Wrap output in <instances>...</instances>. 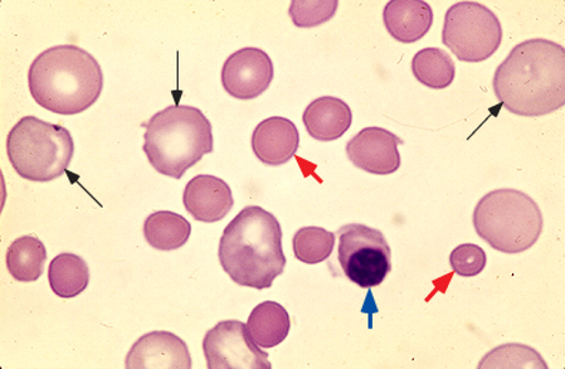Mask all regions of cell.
Listing matches in <instances>:
<instances>
[{
    "label": "cell",
    "instance_id": "obj_1",
    "mask_svg": "<svg viewBox=\"0 0 565 369\" xmlns=\"http://www.w3.org/2000/svg\"><path fill=\"white\" fill-rule=\"evenodd\" d=\"M497 99L507 110L524 118H539L565 104V50L547 39L519 43L497 67Z\"/></svg>",
    "mask_w": 565,
    "mask_h": 369
},
{
    "label": "cell",
    "instance_id": "obj_2",
    "mask_svg": "<svg viewBox=\"0 0 565 369\" xmlns=\"http://www.w3.org/2000/svg\"><path fill=\"white\" fill-rule=\"evenodd\" d=\"M218 261L237 285L271 288L287 262L280 222L265 208H245L224 230Z\"/></svg>",
    "mask_w": 565,
    "mask_h": 369
},
{
    "label": "cell",
    "instance_id": "obj_3",
    "mask_svg": "<svg viewBox=\"0 0 565 369\" xmlns=\"http://www.w3.org/2000/svg\"><path fill=\"white\" fill-rule=\"evenodd\" d=\"M29 89L42 108L72 116L94 106L104 91V72L89 52L75 45L49 48L32 62Z\"/></svg>",
    "mask_w": 565,
    "mask_h": 369
},
{
    "label": "cell",
    "instance_id": "obj_4",
    "mask_svg": "<svg viewBox=\"0 0 565 369\" xmlns=\"http://www.w3.org/2000/svg\"><path fill=\"white\" fill-rule=\"evenodd\" d=\"M143 150L156 171L183 178L204 155L213 152L211 120L193 106H169L146 125Z\"/></svg>",
    "mask_w": 565,
    "mask_h": 369
},
{
    "label": "cell",
    "instance_id": "obj_5",
    "mask_svg": "<svg viewBox=\"0 0 565 369\" xmlns=\"http://www.w3.org/2000/svg\"><path fill=\"white\" fill-rule=\"evenodd\" d=\"M477 235L503 254H521L539 241L544 228L537 202L518 189H497L477 203L472 213Z\"/></svg>",
    "mask_w": 565,
    "mask_h": 369
},
{
    "label": "cell",
    "instance_id": "obj_6",
    "mask_svg": "<svg viewBox=\"0 0 565 369\" xmlns=\"http://www.w3.org/2000/svg\"><path fill=\"white\" fill-rule=\"evenodd\" d=\"M14 171L32 182H51L67 171L75 154L70 130L36 116H24L8 135Z\"/></svg>",
    "mask_w": 565,
    "mask_h": 369
},
{
    "label": "cell",
    "instance_id": "obj_7",
    "mask_svg": "<svg viewBox=\"0 0 565 369\" xmlns=\"http://www.w3.org/2000/svg\"><path fill=\"white\" fill-rule=\"evenodd\" d=\"M443 43L461 62H483L503 41V28L489 8L477 2L452 4L446 13Z\"/></svg>",
    "mask_w": 565,
    "mask_h": 369
},
{
    "label": "cell",
    "instance_id": "obj_8",
    "mask_svg": "<svg viewBox=\"0 0 565 369\" xmlns=\"http://www.w3.org/2000/svg\"><path fill=\"white\" fill-rule=\"evenodd\" d=\"M339 262L360 288H376L392 271V250L382 231L349 223L339 231Z\"/></svg>",
    "mask_w": 565,
    "mask_h": 369
},
{
    "label": "cell",
    "instance_id": "obj_9",
    "mask_svg": "<svg viewBox=\"0 0 565 369\" xmlns=\"http://www.w3.org/2000/svg\"><path fill=\"white\" fill-rule=\"evenodd\" d=\"M209 369H270L269 356L252 341L247 325L241 320H222L209 329L203 339Z\"/></svg>",
    "mask_w": 565,
    "mask_h": 369
},
{
    "label": "cell",
    "instance_id": "obj_10",
    "mask_svg": "<svg viewBox=\"0 0 565 369\" xmlns=\"http://www.w3.org/2000/svg\"><path fill=\"white\" fill-rule=\"evenodd\" d=\"M275 67L270 56L259 48H243L224 62L222 84L233 98H259L271 85Z\"/></svg>",
    "mask_w": 565,
    "mask_h": 369
},
{
    "label": "cell",
    "instance_id": "obj_11",
    "mask_svg": "<svg viewBox=\"0 0 565 369\" xmlns=\"http://www.w3.org/2000/svg\"><path fill=\"white\" fill-rule=\"evenodd\" d=\"M403 140L397 135L377 126L360 130L345 145V154L355 168L373 175H390L402 165L398 147Z\"/></svg>",
    "mask_w": 565,
    "mask_h": 369
},
{
    "label": "cell",
    "instance_id": "obj_12",
    "mask_svg": "<svg viewBox=\"0 0 565 369\" xmlns=\"http://www.w3.org/2000/svg\"><path fill=\"white\" fill-rule=\"evenodd\" d=\"M126 368H184L193 367L186 342L168 331L143 335L130 348Z\"/></svg>",
    "mask_w": 565,
    "mask_h": 369
},
{
    "label": "cell",
    "instance_id": "obj_13",
    "mask_svg": "<svg viewBox=\"0 0 565 369\" xmlns=\"http://www.w3.org/2000/svg\"><path fill=\"white\" fill-rule=\"evenodd\" d=\"M183 205L193 220L213 223L227 217L235 205V199L231 187L223 179L213 175H199L186 184Z\"/></svg>",
    "mask_w": 565,
    "mask_h": 369
},
{
    "label": "cell",
    "instance_id": "obj_14",
    "mask_svg": "<svg viewBox=\"0 0 565 369\" xmlns=\"http://www.w3.org/2000/svg\"><path fill=\"white\" fill-rule=\"evenodd\" d=\"M300 135L297 126L282 116H271L256 126L252 149L257 159L269 167L289 162L299 150Z\"/></svg>",
    "mask_w": 565,
    "mask_h": 369
},
{
    "label": "cell",
    "instance_id": "obj_15",
    "mask_svg": "<svg viewBox=\"0 0 565 369\" xmlns=\"http://www.w3.org/2000/svg\"><path fill=\"white\" fill-rule=\"evenodd\" d=\"M433 18L430 4L422 0H392L383 13L390 36L402 43H414L426 36Z\"/></svg>",
    "mask_w": 565,
    "mask_h": 369
},
{
    "label": "cell",
    "instance_id": "obj_16",
    "mask_svg": "<svg viewBox=\"0 0 565 369\" xmlns=\"http://www.w3.org/2000/svg\"><path fill=\"white\" fill-rule=\"evenodd\" d=\"M353 112L344 101L323 96L307 106L303 124L307 134L320 143L342 138L352 128Z\"/></svg>",
    "mask_w": 565,
    "mask_h": 369
},
{
    "label": "cell",
    "instance_id": "obj_17",
    "mask_svg": "<svg viewBox=\"0 0 565 369\" xmlns=\"http://www.w3.org/2000/svg\"><path fill=\"white\" fill-rule=\"evenodd\" d=\"M290 317L282 305L266 301L252 310L247 331L252 341L262 349L275 348L290 333Z\"/></svg>",
    "mask_w": 565,
    "mask_h": 369
},
{
    "label": "cell",
    "instance_id": "obj_18",
    "mask_svg": "<svg viewBox=\"0 0 565 369\" xmlns=\"http://www.w3.org/2000/svg\"><path fill=\"white\" fill-rule=\"evenodd\" d=\"M143 234L146 242L154 250L177 251L186 245L192 225L177 212L158 211L146 218Z\"/></svg>",
    "mask_w": 565,
    "mask_h": 369
},
{
    "label": "cell",
    "instance_id": "obj_19",
    "mask_svg": "<svg viewBox=\"0 0 565 369\" xmlns=\"http://www.w3.org/2000/svg\"><path fill=\"white\" fill-rule=\"evenodd\" d=\"M46 260L47 251L41 240L32 235L18 238L7 254L9 274L21 283H35L43 275Z\"/></svg>",
    "mask_w": 565,
    "mask_h": 369
},
{
    "label": "cell",
    "instance_id": "obj_20",
    "mask_svg": "<svg viewBox=\"0 0 565 369\" xmlns=\"http://www.w3.org/2000/svg\"><path fill=\"white\" fill-rule=\"evenodd\" d=\"M90 272L85 260L75 254L55 256L49 265V284L60 298L71 299L89 286Z\"/></svg>",
    "mask_w": 565,
    "mask_h": 369
},
{
    "label": "cell",
    "instance_id": "obj_21",
    "mask_svg": "<svg viewBox=\"0 0 565 369\" xmlns=\"http://www.w3.org/2000/svg\"><path fill=\"white\" fill-rule=\"evenodd\" d=\"M412 71L416 80L431 89H445L455 82L456 65L450 55L438 48H426L413 57Z\"/></svg>",
    "mask_w": 565,
    "mask_h": 369
},
{
    "label": "cell",
    "instance_id": "obj_22",
    "mask_svg": "<svg viewBox=\"0 0 565 369\" xmlns=\"http://www.w3.org/2000/svg\"><path fill=\"white\" fill-rule=\"evenodd\" d=\"M335 244L333 232L324 228H300L294 236L295 256L307 265H318L329 260Z\"/></svg>",
    "mask_w": 565,
    "mask_h": 369
},
{
    "label": "cell",
    "instance_id": "obj_23",
    "mask_svg": "<svg viewBox=\"0 0 565 369\" xmlns=\"http://www.w3.org/2000/svg\"><path fill=\"white\" fill-rule=\"evenodd\" d=\"M547 368L537 351L527 345L507 344L487 354L479 368Z\"/></svg>",
    "mask_w": 565,
    "mask_h": 369
},
{
    "label": "cell",
    "instance_id": "obj_24",
    "mask_svg": "<svg viewBox=\"0 0 565 369\" xmlns=\"http://www.w3.org/2000/svg\"><path fill=\"white\" fill-rule=\"evenodd\" d=\"M338 0H323V2H294L290 4L289 14L297 28H316L323 25L334 17L338 11Z\"/></svg>",
    "mask_w": 565,
    "mask_h": 369
},
{
    "label": "cell",
    "instance_id": "obj_25",
    "mask_svg": "<svg viewBox=\"0 0 565 369\" xmlns=\"http://www.w3.org/2000/svg\"><path fill=\"white\" fill-rule=\"evenodd\" d=\"M452 271L462 278H472L484 271L487 255L483 247L475 244H462L457 246L450 254Z\"/></svg>",
    "mask_w": 565,
    "mask_h": 369
}]
</instances>
